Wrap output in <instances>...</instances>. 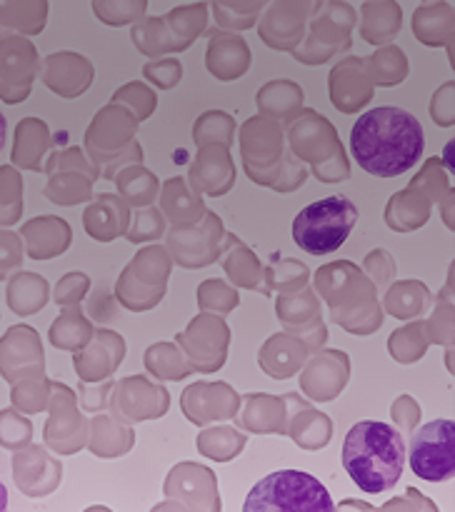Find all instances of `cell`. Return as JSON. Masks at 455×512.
<instances>
[{"label": "cell", "mask_w": 455, "mask_h": 512, "mask_svg": "<svg viewBox=\"0 0 455 512\" xmlns=\"http://www.w3.org/2000/svg\"><path fill=\"white\" fill-rule=\"evenodd\" d=\"M425 148V133L413 113L395 105H380L355 120L350 153L365 173L395 178L413 168Z\"/></svg>", "instance_id": "obj_1"}, {"label": "cell", "mask_w": 455, "mask_h": 512, "mask_svg": "<svg viewBox=\"0 0 455 512\" xmlns=\"http://www.w3.org/2000/svg\"><path fill=\"white\" fill-rule=\"evenodd\" d=\"M343 465L363 493H388L398 485L405 468L403 438L393 425L360 420L343 440Z\"/></svg>", "instance_id": "obj_2"}, {"label": "cell", "mask_w": 455, "mask_h": 512, "mask_svg": "<svg viewBox=\"0 0 455 512\" xmlns=\"http://www.w3.org/2000/svg\"><path fill=\"white\" fill-rule=\"evenodd\" d=\"M243 512H335V503L315 475L275 470L250 488Z\"/></svg>", "instance_id": "obj_3"}, {"label": "cell", "mask_w": 455, "mask_h": 512, "mask_svg": "<svg viewBox=\"0 0 455 512\" xmlns=\"http://www.w3.org/2000/svg\"><path fill=\"white\" fill-rule=\"evenodd\" d=\"M358 223V208L345 195H328L305 205L293 220V240L310 255L335 253Z\"/></svg>", "instance_id": "obj_4"}, {"label": "cell", "mask_w": 455, "mask_h": 512, "mask_svg": "<svg viewBox=\"0 0 455 512\" xmlns=\"http://www.w3.org/2000/svg\"><path fill=\"white\" fill-rule=\"evenodd\" d=\"M410 468L428 483H443L455 473V423L450 418L425 423L410 443Z\"/></svg>", "instance_id": "obj_5"}, {"label": "cell", "mask_w": 455, "mask_h": 512, "mask_svg": "<svg viewBox=\"0 0 455 512\" xmlns=\"http://www.w3.org/2000/svg\"><path fill=\"white\" fill-rule=\"evenodd\" d=\"M0 512H8V488L0 480Z\"/></svg>", "instance_id": "obj_6"}, {"label": "cell", "mask_w": 455, "mask_h": 512, "mask_svg": "<svg viewBox=\"0 0 455 512\" xmlns=\"http://www.w3.org/2000/svg\"><path fill=\"white\" fill-rule=\"evenodd\" d=\"M5 133H8V123H5V115L0 113V150L5 145Z\"/></svg>", "instance_id": "obj_7"}]
</instances>
